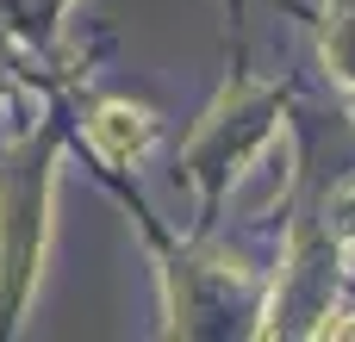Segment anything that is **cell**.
<instances>
[{"mask_svg":"<svg viewBox=\"0 0 355 342\" xmlns=\"http://www.w3.org/2000/svg\"><path fill=\"white\" fill-rule=\"evenodd\" d=\"M94 131L112 143V156H125V150H137V143H144V125H137V112H125V106H106Z\"/></svg>","mask_w":355,"mask_h":342,"instance_id":"obj_1","label":"cell"}]
</instances>
